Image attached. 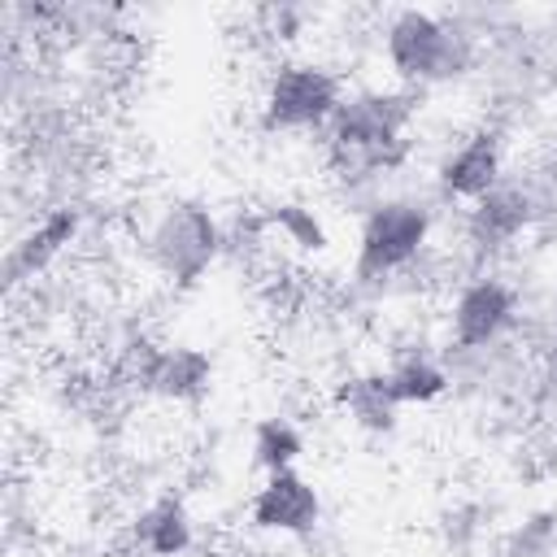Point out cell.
<instances>
[{"mask_svg": "<svg viewBox=\"0 0 557 557\" xmlns=\"http://www.w3.org/2000/svg\"><path fill=\"white\" fill-rule=\"evenodd\" d=\"M535 400L544 409H557V339H548V348L535 361Z\"/></svg>", "mask_w": 557, "mask_h": 557, "instance_id": "18", "label": "cell"}, {"mask_svg": "<svg viewBox=\"0 0 557 557\" xmlns=\"http://www.w3.org/2000/svg\"><path fill=\"white\" fill-rule=\"evenodd\" d=\"M535 213H540V205H535V191H531V187L509 183V178L496 183L487 196H479V200L466 209L461 231H466L470 252H479V257L505 252L509 244H518V239L531 231Z\"/></svg>", "mask_w": 557, "mask_h": 557, "instance_id": "10", "label": "cell"}, {"mask_svg": "<svg viewBox=\"0 0 557 557\" xmlns=\"http://www.w3.org/2000/svg\"><path fill=\"white\" fill-rule=\"evenodd\" d=\"M383 379H387L392 396L400 400V409H409V405H413V409H418V405H435V400L453 387V374H448L431 352H418V348L392 357V366L383 370Z\"/></svg>", "mask_w": 557, "mask_h": 557, "instance_id": "15", "label": "cell"}, {"mask_svg": "<svg viewBox=\"0 0 557 557\" xmlns=\"http://www.w3.org/2000/svg\"><path fill=\"white\" fill-rule=\"evenodd\" d=\"M83 231V213L74 205H52L48 213H39L4 252V278H9V292H17L22 283H35L39 274H48L65 252L70 244L78 239Z\"/></svg>", "mask_w": 557, "mask_h": 557, "instance_id": "11", "label": "cell"}, {"mask_svg": "<svg viewBox=\"0 0 557 557\" xmlns=\"http://www.w3.org/2000/svg\"><path fill=\"white\" fill-rule=\"evenodd\" d=\"M144 252L157 278H165L174 292H191L226 252V226L205 200L178 196L148 226Z\"/></svg>", "mask_w": 557, "mask_h": 557, "instance_id": "4", "label": "cell"}, {"mask_svg": "<svg viewBox=\"0 0 557 557\" xmlns=\"http://www.w3.org/2000/svg\"><path fill=\"white\" fill-rule=\"evenodd\" d=\"M379 48L396 87H409V91L457 83L474 70V57H479L474 30L431 9H396L383 26Z\"/></svg>", "mask_w": 557, "mask_h": 557, "instance_id": "2", "label": "cell"}, {"mask_svg": "<svg viewBox=\"0 0 557 557\" xmlns=\"http://www.w3.org/2000/svg\"><path fill=\"white\" fill-rule=\"evenodd\" d=\"M335 405L344 409V418L366 431V435H392L400 426V400L392 396L383 370H361V374H348L339 387H335Z\"/></svg>", "mask_w": 557, "mask_h": 557, "instance_id": "13", "label": "cell"}, {"mask_svg": "<svg viewBox=\"0 0 557 557\" xmlns=\"http://www.w3.org/2000/svg\"><path fill=\"white\" fill-rule=\"evenodd\" d=\"M518 322V292L500 274H474L457 287L448 305V344L457 352H483L509 335Z\"/></svg>", "mask_w": 557, "mask_h": 557, "instance_id": "6", "label": "cell"}, {"mask_svg": "<svg viewBox=\"0 0 557 557\" xmlns=\"http://www.w3.org/2000/svg\"><path fill=\"white\" fill-rule=\"evenodd\" d=\"M261 226L270 231V235H278L292 252H300V257H322V252H331V226H326V218L318 213V205H309V200H300V196H278V200H270L265 209H261Z\"/></svg>", "mask_w": 557, "mask_h": 557, "instance_id": "14", "label": "cell"}, {"mask_svg": "<svg viewBox=\"0 0 557 557\" xmlns=\"http://www.w3.org/2000/svg\"><path fill=\"white\" fill-rule=\"evenodd\" d=\"M248 527L278 540H305L322 527V492L300 470L261 474L248 496Z\"/></svg>", "mask_w": 557, "mask_h": 557, "instance_id": "8", "label": "cell"}, {"mask_svg": "<svg viewBox=\"0 0 557 557\" xmlns=\"http://www.w3.org/2000/svg\"><path fill=\"white\" fill-rule=\"evenodd\" d=\"M435 235V209L418 196H379L361 226H357V252L352 274L357 283H383L400 270H409Z\"/></svg>", "mask_w": 557, "mask_h": 557, "instance_id": "5", "label": "cell"}, {"mask_svg": "<svg viewBox=\"0 0 557 557\" xmlns=\"http://www.w3.org/2000/svg\"><path fill=\"white\" fill-rule=\"evenodd\" d=\"M348 87L335 65L313 57H287L278 61L257 96V122L265 135H305L326 131L335 109L344 104Z\"/></svg>", "mask_w": 557, "mask_h": 557, "instance_id": "3", "label": "cell"}, {"mask_svg": "<svg viewBox=\"0 0 557 557\" xmlns=\"http://www.w3.org/2000/svg\"><path fill=\"white\" fill-rule=\"evenodd\" d=\"M418 91L409 87H357L344 96L326 126V148L344 174L370 178L392 170L405 152L409 122L418 113Z\"/></svg>", "mask_w": 557, "mask_h": 557, "instance_id": "1", "label": "cell"}, {"mask_svg": "<svg viewBox=\"0 0 557 557\" xmlns=\"http://www.w3.org/2000/svg\"><path fill=\"white\" fill-rule=\"evenodd\" d=\"M309 440H305V426L287 413H265L252 422V440H248V453H252V466L261 474H278V470H296L300 457H305Z\"/></svg>", "mask_w": 557, "mask_h": 557, "instance_id": "16", "label": "cell"}, {"mask_svg": "<svg viewBox=\"0 0 557 557\" xmlns=\"http://www.w3.org/2000/svg\"><path fill=\"white\" fill-rule=\"evenodd\" d=\"M131 544L144 557H187L196 548V518L187 500L174 492L148 500L131 522Z\"/></svg>", "mask_w": 557, "mask_h": 557, "instance_id": "12", "label": "cell"}, {"mask_svg": "<svg viewBox=\"0 0 557 557\" xmlns=\"http://www.w3.org/2000/svg\"><path fill=\"white\" fill-rule=\"evenodd\" d=\"M553 540H557L553 513H535V518H527L522 527L509 531L505 557H548V553H553Z\"/></svg>", "mask_w": 557, "mask_h": 557, "instance_id": "17", "label": "cell"}, {"mask_svg": "<svg viewBox=\"0 0 557 557\" xmlns=\"http://www.w3.org/2000/svg\"><path fill=\"white\" fill-rule=\"evenodd\" d=\"M135 383L152 400L196 405L213 387V352L200 344H139Z\"/></svg>", "mask_w": 557, "mask_h": 557, "instance_id": "9", "label": "cell"}, {"mask_svg": "<svg viewBox=\"0 0 557 557\" xmlns=\"http://www.w3.org/2000/svg\"><path fill=\"white\" fill-rule=\"evenodd\" d=\"M440 200L474 205L496 183H505V135L496 126H474L457 144H448L431 170Z\"/></svg>", "mask_w": 557, "mask_h": 557, "instance_id": "7", "label": "cell"}]
</instances>
